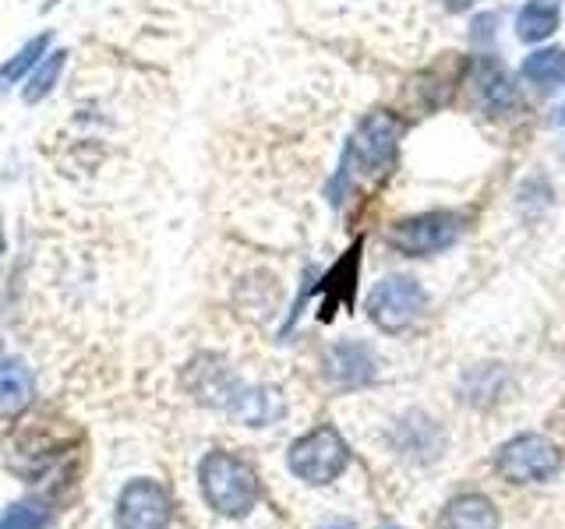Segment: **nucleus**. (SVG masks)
Listing matches in <instances>:
<instances>
[{"label": "nucleus", "instance_id": "f257e3e1", "mask_svg": "<svg viewBox=\"0 0 565 529\" xmlns=\"http://www.w3.org/2000/svg\"><path fill=\"white\" fill-rule=\"evenodd\" d=\"M399 138H403V123L393 114H385V110L367 114L358 123V131L350 134L343 159H340V170H335L332 184H329L332 205H343L350 194H358L361 187L382 184L396 163Z\"/></svg>", "mask_w": 565, "mask_h": 529}, {"label": "nucleus", "instance_id": "f03ea898", "mask_svg": "<svg viewBox=\"0 0 565 529\" xmlns=\"http://www.w3.org/2000/svg\"><path fill=\"white\" fill-rule=\"evenodd\" d=\"M199 484L205 505L223 519H244L262 498L258 476L244 458L230 452H209L199 466Z\"/></svg>", "mask_w": 565, "mask_h": 529}, {"label": "nucleus", "instance_id": "7ed1b4c3", "mask_svg": "<svg viewBox=\"0 0 565 529\" xmlns=\"http://www.w3.org/2000/svg\"><path fill=\"white\" fill-rule=\"evenodd\" d=\"M287 466L297 481H305L311 487H326L350 466V449L343 434L326 423V428H315L294 441L287 452Z\"/></svg>", "mask_w": 565, "mask_h": 529}, {"label": "nucleus", "instance_id": "20e7f679", "mask_svg": "<svg viewBox=\"0 0 565 529\" xmlns=\"http://www.w3.org/2000/svg\"><path fill=\"white\" fill-rule=\"evenodd\" d=\"M558 466H562V452L544 434H520L505 441L499 455H494V469L509 484H544L558 473Z\"/></svg>", "mask_w": 565, "mask_h": 529}, {"label": "nucleus", "instance_id": "39448f33", "mask_svg": "<svg viewBox=\"0 0 565 529\" xmlns=\"http://www.w3.org/2000/svg\"><path fill=\"white\" fill-rule=\"evenodd\" d=\"M428 307V293H424L420 282L406 279V276H393L382 279L375 290L367 293V314L382 332L399 335L411 328L417 317Z\"/></svg>", "mask_w": 565, "mask_h": 529}, {"label": "nucleus", "instance_id": "423d86ee", "mask_svg": "<svg viewBox=\"0 0 565 529\" xmlns=\"http://www.w3.org/2000/svg\"><path fill=\"white\" fill-rule=\"evenodd\" d=\"M459 234H463V219H459L456 212H424V216L403 219L388 229V244H393L399 255L428 258L452 247Z\"/></svg>", "mask_w": 565, "mask_h": 529}, {"label": "nucleus", "instance_id": "0eeeda50", "mask_svg": "<svg viewBox=\"0 0 565 529\" xmlns=\"http://www.w3.org/2000/svg\"><path fill=\"white\" fill-rule=\"evenodd\" d=\"M114 522H117V529H170L173 501L156 481L138 476V481H131L120 490Z\"/></svg>", "mask_w": 565, "mask_h": 529}, {"label": "nucleus", "instance_id": "6e6552de", "mask_svg": "<svg viewBox=\"0 0 565 529\" xmlns=\"http://www.w3.org/2000/svg\"><path fill=\"white\" fill-rule=\"evenodd\" d=\"M226 410L247 428H269L282 417V399L276 388H234V396L226 399Z\"/></svg>", "mask_w": 565, "mask_h": 529}, {"label": "nucleus", "instance_id": "1a4fd4ad", "mask_svg": "<svg viewBox=\"0 0 565 529\" xmlns=\"http://www.w3.org/2000/svg\"><path fill=\"white\" fill-rule=\"evenodd\" d=\"M326 375L335 381V385H364L375 378V357H371V349L361 346V343H340L329 349L326 357Z\"/></svg>", "mask_w": 565, "mask_h": 529}, {"label": "nucleus", "instance_id": "9d476101", "mask_svg": "<svg viewBox=\"0 0 565 529\" xmlns=\"http://www.w3.org/2000/svg\"><path fill=\"white\" fill-rule=\"evenodd\" d=\"M35 396V378L25 360L0 357V417H18Z\"/></svg>", "mask_w": 565, "mask_h": 529}, {"label": "nucleus", "instance_id": "9b49d317", "mask_svg": "<svg viewBox=\"0 0 565 529\" xmlns=\"http://www.w3.org/2000/svg\"><path fill=\"white\" fill-rule=\"evenodd\" d=\"M438 529H499V511L481 494H463L441 511Z\"/></svg>", "mask_w": 565, "mask_h": 529}, {"label": "nucleus", "instance_id": "f8f14e48", "mask_svg": "<svg viewBox=\"0 0 565 529\" xmlns=\"http://www.w3.org/2000/svg\"><path fill=\"white\" fill-rule=\"evenodd\" d=\"M46 46H50V32L35 35V40H29L22 50L14 53V57H8L4 64H0V96H4L11 85H18L22 78L32 75V67L46 57Z\"/></svg>", "mask_w": 565, "mask_h": 529}, {"label": "nucleus", "instance_id": "ddd939ff", "mask_svg": "<svg viewBox=\"0 0 565 529\" xmlns=\"http://www.w3.org/2000/svg\"><path fill=\"white\" fill-rule=\"evenodd\" d=\"M64 64H67V53L64 50H50L46 57L32 67V75L25 78V93H22L29 106L43 102L53 93V88H57V82L64 75Z\"/></svg>", "mask_w": 565, "mask_h": 529}, {"label": "nucleus", "instance_id": "4468645a", "mask_svg": "<svg viewBox=\"0 0 565 529\" xmlns=\"http://www.w3.org/2000/svg\"><path fill=\"white\" fill-rule=\"evenodd\" d=\"M558 25V8L552 0H530V4L516 14V32L523 43H541L555 32Z\"/></svg>", "mask_w": 565, "mask_h": 529}, {"label": "nucleus", "instance_id": "2eb2a0df", "mask_svg": "<svg viewBox=\"0 0 565 529\" xmlns=\"http://www.w3.org/2000/svg\"><path fill=\"white\" fill-rule=\"evenodd\" d=\"M523 82L537 85V88H552V85H562L565 82V50H537L530 53L523 61Z\"/></svg>", "mask_w": 565, "mask_h": 529}, {"label": "nucleus", "instance_id": "dca6fc26", "mask_svg": "<svg viewBox=\"0 0 565 529\" xmlns=\"http://www.w3.org/2000/svg\"><path fill=\"white\" fill-rule=\"evenodd\" d=\"M0 529H50V508L40 501H14L0 516Z\"/></svg>", "mask_w": 565, "mask_h": 529}, {"label": "nucleus", "instance_id": "f3484780", "mask_svg": "<svg viewBox=\"0 0 565 529\" xmlns=\"http://www.w3.org/2000/svg\"><path fill=\"white\" fill-rule=\"evenodd\" d=\"M477 0H446V8L449 11H467V8H473Z\"/></svg>", "mask_w": 565, "mask_h": 529}, {"label": "nucleus", "instance_id": "a211bd4d", "mask_svg": "<svg viewBox=\"0 0 565 529\" xmlns=\"http://www.w3.org/2000/svg\"><path fill=\"white\" fill-rule=\"evenodd\" d=\"M8 255V237H4V226H0V261H4Z\"/></svg>", "mask_w": 565, "mask_h": 529}, {"label": "nucleus", "instance_id": "6ab92c4d", "mask_svg": "<svg viewBox=\"0 0 565 529\" xmlns=\"http://www.w3.org/2000/svg\"><path fill=\"white\" fill-rule=\"evenodd\" d=\"M332 529H353V526H332Z\"/></svg>", "mask_w": 565, "mask_h": 529}, {"label": "nucleus", "instance_id": "aec40b11", "mask_svg": "<svg viewBox=\"0 0 565 529\" xmlns=\"http://www.w3.org/2000/svg\"><path fill=\"white\" fill-rule=\"evenodd\" d=\"M562 117H565V114H562Z\"/></svg>", "mask_w": 565, "mask_h": 529}]
</instances>
